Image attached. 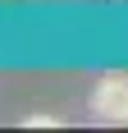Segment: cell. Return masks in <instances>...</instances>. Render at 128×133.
I'll return each instance as SVG.
<instances>
[{
    "instance_id": "6da1fadb",
    "label": "cell",
    "mask_w": 128,
    "mask_h": 133,
    "mask_svg": "<svg viewBox=\"0 0 128 133\" xmlns=\"http://www.w3.org/2000/svg\"><path fill=\"white\" fill-rule=\"evenodd\" d=\"M91 115H101L105 124H128V78L110 74L91 87Z\"/></svg>"
},
{
    "instance_id": "7a4b0ae2",
    "label": "cell",
    "mask_w": 128,
    "mask_h": 133,
    "mask_svg": "<svg viewBox=\"0 0 128 133\" xmlns=\"http://www.w3.org/2000/svg\"><path fill=\"white\" fill-rule=\"evenodd\" d=\"M27 124H32V129H55V119H51V115H32Z\"/></svg>"
},
{
    "instance_id": "3957f363",
    "label": "cell",
    "mask_w": 128,
    "mask_h": 133,
    "mask_svg": "<svg viewBox=\"0 0 128 133\" xmlns=\"http://www.w3.org/2000/svg\"><path fill=\"white\" fill-rule=\"evenodd\" d=\"M0 5H23V0H0Z\"/></svg>"
}]
</instances>
